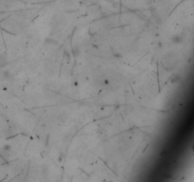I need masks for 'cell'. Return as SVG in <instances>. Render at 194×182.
<instances>
[{
  "label": "cell",
  "instance_id": "obj_1",
  "mask_svg": "<svg viewBox=\"0 0 194 182\" xmlns=\"http://www.w3.org/2000/svg\"><path fill=\"white\" fill-rule=\"evenodd\" d=\"M6 64V57L2 54H0V67H4Z\"/></svg>",
  "mask_w": 194,
  "mask_h": 182
}]
</instances>
